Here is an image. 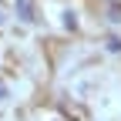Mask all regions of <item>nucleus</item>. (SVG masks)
Wrapping results in <instances>:
<instances>
[{
	"instance_id": "f257e3e1",
	"label": "nucleus",
	"mask_w": 121,
	"mask_h": 121,
	"mask_svg": "<svg viewBox=\"0 0 121 121\" xmlns=\"http://www.w3.org/2000/svg\"><path fill=\"white\" fill-rule=\"evenodd\" d=\"M108 51H114V54L121 51V37H111V40H108Z\"/></svg>"
}]
</instances>
